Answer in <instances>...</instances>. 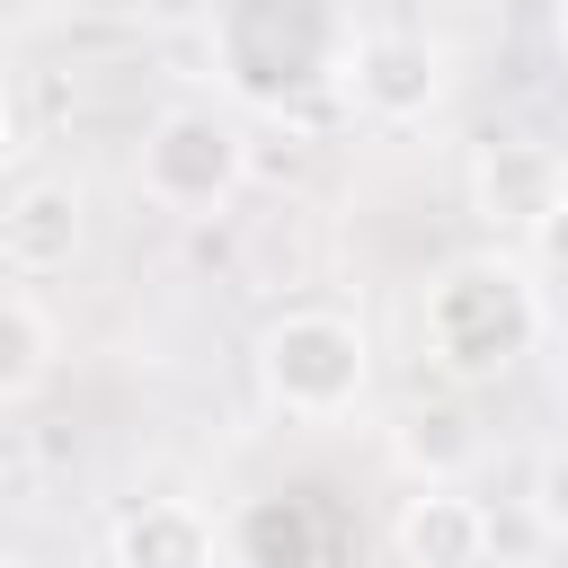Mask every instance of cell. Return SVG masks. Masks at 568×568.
<instances>
[{
    "instance_id": "cell-1",
    "label": "cell",
    "mask_w": 568,
    "mask_h": 568,
    "mask_svg": "<svg viewBox=\"0 0 568 568\" xmlns=\"http://www.w3.org/2000/svg\"><path fill=\"white\" fill-rule=\"evenodd\" d=\"M550 311H541V275L506 248H470L453 257L426 302H417V346L426 364L453 382V390H479V382H506L532 346H541Z\"/></svg>"
},
{
    "instance_id": "cell-2",
    "label": "cell",
    "mask_w": 568,
    "mask_h": 568,
    "mask_svg": "<svg viewBox=\"0 0 568 568\" xmlns=\"http://www.w3.org/2000/svg\"><path fill=\"white\" fill-rule=\"evenodd\" d=\"M346 0H213V62L248 106H302L346 80Z\"/></svg>"
},
{
    "instance_id": "cell-3",
    "label": "cell",
    "mask_w": 568,
    "mask_h": 568,
    "mask_svg": "<svg viewBox=\"0 0 568 568\" xmlns=\"http://www.w3.org/2000/svg\"><path fill=\"white\" fill-rule=\"evenodd\" d=\"M248 373H257V399L275 417H302V426H337L364 408L373 390V346L346 311H275L248 346Z\"/></svg>"
},
{
    "instance_id": "cell-4",
    "label": "cell",
    "mask_w": 568,
    "mask_h": 568,
    "mask_svg": "<svg viewBox=\"0 0 568 568\" xmlns=\"http://www.w3.org/2000/svg\"><path fill=\"white\" fill-rule=\"evenodd\" d=\"M240 178H248V133L231 124V115H213V106H169L151 133H142V160H133V186H142V204H160V213H222L231 195H240Z\"/></svg>"
},
{
    "instance_id": "cell-5",
    "label": "cell",
    "mask_w": 568,
    "mask_h": 568,
    "mask_svg": "<svg viewBox=\"0 0 568 568\" xmlns=\"http://www.w3.org/2000/svg\"><path fill=\"white\" fill-rule=\"evenodd\" d=\"M346 89L373 124H426L444 106V53L408 27H364L346 53Z\"/></svg>"
},
{
    "instance_id": "cell-6",
    "label": "cell",
    "mask_w": 568,
    "mask_h": 568,
    "mask_svg": "<svg viewBox=\"0 0 568 568\" xmlns=\"http://www.w3.org/2000/svg\"><path fill=\"white\" fill-rule=\"evenodd\" d=\"M559 195H568V160L550 142H532V133L479 142V160H470V213L488 231H532Z\"/></svg>"
},
{
    "instance_id": "cell-7",
    "label": "cell",
    "mask_w": 568,
    "mask_h": 568,
    "mask_svg": "<svg viewBox=\"0 0 568 568\" xmlns=\"http://www.w3.org/2000/svg\"><path fill=\"white\" fill-rule=\"evenodd\" d=\"M488 541H497L488 506L462 497L453 479H435V488L417 479V497H399V515H390V550H399V568H479Z\"/></svg>"
},
{
    "instance_id": "cell-8",
    "label": "cell",
    "mask_w": 568,
    "mask_h": 568,
    "mask_svg": "<svg viewBox=\"0 0 568 568\" xmlns=\"http://www.w3.org/2000/svg\"><path fill=\"white\" fill-rule=\"evenodd\" d=\"M80 240H89V204L62 178H27L0 204V266L9 275H62L80 257Z\"/></svg>"
},
{
    "instance_id": "cell-9",
    "label": "cell",
    "mask_w": 568,
    "mask_h": 568,
    "mask_svg": "<svg viewBox=\"0 0 568 568\" xmlns=\"http://www.w3.org/2000/svg\"><path fill=\"white\" fill-rule=\"evenodd\" d=\"M222 532L195 497H142L106 524V568H213Z\"/></svg>"
},
{
    "instance_id": "cell-10",
    "label": "cell",
    "mask_w": 568,
    "mask_h": 568,
    "mask_svg": "<svg viewBox=\"0 0 568 568\" xmlns=\"http://www.w3.org/2000/svg\"><path fill=\"white\" fill-rule=\"evenodd\" d=\"M390 453H399V470L408 479H462L470 462H479V426H470V408L462 399H417L399 426H390Z\"/></svg>"
},
{
    "instance_id": "cell-11",
    "label": "cell",
    "mask_w": 568,
    "mask_h": 568,
    "mask_svg": "<svg viewBox=\"0 0 568 568\" xmlns=\"http://www.w3.org/2000/svg\"><path fill=\"white\" fill-rule=\"evenodd\" d=\"M53 320H44V302L36 293H0V408H18V399H36L44 382H53Z\"/></svg>"
},
{
    "instance_id": "cell-12",
    "label": "cell",
    "mask_w": 568,
    "mask_h": 568,
    "mask_svg": "<svg viewBox=\"0 0 568 568\" xmlns=\"http://www.w3.org/2000/svg\"><path fill=\"white\" fill-rule=\"evenodd\" d=\"M524 506H532V524H541L550 541H568V435H550V444H541V462H532V488H524Z\"/></svg>"
},
{
    "instance_id": "cell-13",
    "label": "cell",
    "mask_w": 568,
    "mask_h": 568,
    "mask_svg": "<svg viewBox=\"0 0 568 568\" xmlns=\"http://www.w3.org/2000/svg\"><path fill=\"white\" fill-rule=\"evenodd\" d=\"M524 240H532V275H541V284H568V195H559Z\"/></svg>"
},
{
    "instance_id": "cell-14",
    "label": "cell",
    "mask_w": 568,
    "mask_h": 568,
    "mask_svg": "<svg viewBox=\"0 0 568 568\" xmlns=\"http://www.w3.org/2000/svg\"><path fill=\"white\" fill-rule=\"evenodd\" d=\"M18 151V98H9V80H0V160Z\"/></svg>"
},
{
    "instance_id": "cell-15",
    "label": "cell",
    "mask_w": 568,
    "mask_h": 568,
    "mask_svg": "<svg viewBox=\"0 0 568 568\" xmlns=\"http://www.w3.org/2000/svg\"><path fill=\"white\" fill-rule=\"evenodd\" d=\"M550 36H559V53H568V0H550Z\"/></svg>"
},
{
    "instance_id": "cell-16",
    "label": "cell",
    "mask_w": 568,
    "mask_h": 568,
    "mask_svg": "<svg viewBox=\"0 0 568 568\" xmlns=\"http://www.w3.org/2000/svg\"><path fill=\"white\" fill-rule=\"evenodd\" d=\"M550 364H559V390H568V337H559V355H550Z\"/></svg>"
},
{
    "instance_id": "cell-17",
    "label": "cell",
    "mask_w": 568,
    "mask_h": 568,
    "mask_svg": "<svg viewBox=\"0 0 568 568\" xmlns=\"http://www.w3.org/2000/svg\"><path fill=\"white\" fill-rule=\"evenodd\" d=\"M0 568H27V559H18V550H0Z\"/></svg>"
}]
</instances>
